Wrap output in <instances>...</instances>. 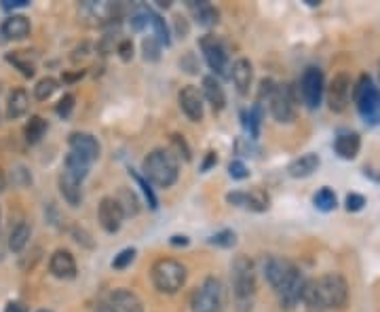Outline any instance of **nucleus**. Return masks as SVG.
Listing matches in <instances>:
<instances>
[{"instance_id": "obj_1", "label": "nucleus", "mask_w": 380, "mask_h": 312, "mask_svg": "<svg viewBox=\"0 0 380 312\" xmlns=\"http://www.w3.org/2000/svg\"><path fill=\"white\" fill-rule=\"evenodd\" d=\"M264 277L281 300V306L294 308L305 294L307 279L298 266L286 258H269L264 262Z\"/></svg>"}, {"instance_id": "obj_2", "label": "nucleus", "mask_w": 380, "mask_h": 312, "mask_svg": "<svg viewBox=\"0 0 380 312\" xmlns=\"http://www.w3.org/2000/svg\"><path fill=\"white\" fill-rule=\"evenodd\" d=\"M349 300V283L338 273H328L315 281H307L302 302L311 312L338 311Z\"/></svg>"}, {"instance_id": "obj_3", "label": "nucleus", "mask_w": 380, "mask_h": 312, "mask_svg": "<svg viewBox=\"0 0 380 312\" xmlns=\"http://www.w3.org/2000/svg\"><path fill=\"white\" fill-rule=\"evenodd\" d=\"M180 169H178V158L173 156L171 150L157 148L144 158V177L159 186V188H169L178 182Z\"/></svg>"}, {"instance_id": "obj_4", "label": "nucleus", "mask_w": 380, "mask_h": 312, "mask_svg": "<svg viewBox=\"0 0 380 312\" xmlns=\"http://www.w3.org/2000/svg\"><path fill=\"white\" fill-rule=\"evenodd\" d=\"M353 99L366 125L374 127L380 123V91L368 74H362L353 85Z\"/></svg>"}, {"instance_id": "obj_5", "label": "nucleus", "mask_w": 380, "mask_h": 312, "mask_svg": "<svg viewBox=\"0 0 380 312\" xmlns=\"http://www.w3.org/2000/svg\"><path fill=\"white\" fill-rule=\"evenodd\" d=\"M152 283L161 294H176L186 283V268L171 258H161L152 266Z\"/></svg>"}, {"instance_id": "obj_6", "label": "nucleus", "mask_w": 380, "mask_h": 312, "mask_svg": "<svg viewBox=\"0 0 380 312\" xmlns=\"http://www.w3.org/2000/svg\"><path fill=\"white\" fill-rule=\"evenodd\" d=\"M222 304H224V287L214 277L205 279V283L197 287L190 298L192 312H220Z\"/></svg>"}, {"instance_id": "obj_7", "label": "nucleus", "mask_w": 380, "mask_h": 312, "mask_svg": "<svg viewBox=\"0 0 380 312\" xmlns=\"http://www.w3.org/2000/svg\"><path fill=\"white\" fill-rule=\"evenodd\" d=\"M233 289L239 302H247L256 292V270L245 256H239L233 264Z\"/></svg>"}, {"instance_id": "obj_8", "label": "nucleus", "mask_w": 380, "mask_h": 312, "mask_svg": "<svg viewBox=\"0 0 380 312\" xmlns=\"http://www.w3.org/2000/svg\"><path fill=\"white\" fill-rule=\"evenodd\" d=\"M199 46L203 51V57L207 61V65L218 74V76H228V70H231V63H228V53H226V46L224 42L214 36V34H207L199 40Z\"/></svg>"}, {"instance_id": "obj_9", "label": "nucleus", "mask_w": 380, "mask_h": 312, "mask_svg": "<svg viewBox=\"0 0 380 312\" xmlns=\"http://www.w3.org/2000/svg\"><path fill=\"white\" fill-rule=\"evenodd\" d=\"M324 91H326L324 72L319 68H315V65L307 68L302 78H300V95H302V101L307 104V108L317 110L321 106Z\"/></svg>"}, {"instance_id": "obj_10", "label": "nucleus", "mask_w": 380, "mask_h": 312, "mask_svg": "<svg viewBox=\"0 0 380 312\" xmlns=\"http://www.w3.org/2000/svg\"><path fill=\"white\" fill-rule=\"evenodd\" d=\"M353 99V80L347 72H338L328 87V104L332 112H345Z\"/></svg>"}, {"instance_id": "obj_11", "label": "nucleus", "mask_w": 380, "mask_h": 312, "mask_svg": "<svg viewBox=\"0 0 380 312\" xmlns=\"http://www.w3.org/2000/svg\"><path fill=\"white\" fill-rule=\"evenodd\" d=\"M269 106H271V114L275 116L277 123H292L296 116L292 89L286 85H275V89L269 95Z\"/></svg>"}, {"instance_id": "obj_12", "label": "nucleus", "mask_w": 380, "mask_h": 312, "mask_svg": "<svg viewBox=\"0 0 380 312\" xmlns=\"http://www.w3.org/2000/svg\"><path fill=\"white\" fill-rule=\"evenodd\" d=\"M226 201L235 207H245L256 213H264L271 207V196L260 188L250 190V192H231L226 194Z\"/></svg>"}, {"instance_id": "obj_13", "label": "nucleus", "mask_w": 380, "mask_h": 312, "mask_svg": "<svg viewBox=\"0 0 380 312\" xmlns=\"http://www.w3.org/2000/svg\"><path fill=\"white\" fill-rule=\"evenodd\" d=\"M97 216H99L102 228H104L108 235L118 232V228H121V224H123V220H125V213H123V209H121V205L116 203L114 196L102 199L99 209H97Z\"/></svg>"}, {"instance_id": "obj_14", "label": "nucleus", "mask_w": 380, "mask_h": 312, "mask_svg": "<svg viewBox=\"0 0 380 312\" xmlns=\"http://www.w3.org/2000/svg\"><path fill=\"white\" fill-rule=\"evenodd\" d=\"M178 101H180L182 112L188 116V120H192V123L203 120V95L195 85L182 87V91L178 95Z\"/></svg>"}, {"instance_id": "obj_15", "label": "nucleus", "mask_w": 380, "mask_h": 312, "mask_svg": "<svg viewBox=\"0 0 380 312\" xmlns=\"http://www.w3.org/2000/svg\"><path fill=\"white\" fill-rule=\"evenodd\" d=\"M70 152H76L80 154L85 161L93 163L99 158V142L91 135V133H85V131H74L70 133Z\"/></svg>"}, {"instance_id": "obj_16", "label": "nucleus", "mask_w": 380, "mask_h": 312, "mask_svg": "<svg viewBox=\"0 0 380 312\" xmlns=\"http://www.w3.org/2000/svg\"><path fill=\"white\" fill-rule=\"evenodd\" d=\"M49 268H51L53 277L63 279V281H70V279L76 277V260H74V256L68 249H57L51 256Z\"/></svg>"}, {"instance_id": "obj_17", "label": "nucleus", "mask_w": 380, "mask_h": 312, "mask_svg": "<svg viewBox=\"0 0 380 312\" xmlns=\"http://www.w3.org/2000/svg\"><path fill=\"white\" fill-rule=\"evenodd\" d=\"M360 150H362V137H360V133H355V131H343V133L336 135V139H334V152H336L343 161H353V158H357Z\"/></svg>"}, {"instance_id": "obj_18", "label": "nucleus", "mask_w": 380, "mask_h": 312, "mask_svg": "<svg viewBox=\"0 0 380 312\" xmlns=\"http://www.w3.org/2000/svg\"><path fill=\"white\" fill-rule=\"evenodd\" d=\"M231 70H233V72H231V78H233L237 91H239L241 95H247V93H250V87H252V80H254V65H252V61L245 59V57H239V59L233 63Z\"/></svg>"}, {"instance_id": "obj_19", "label": "nucleus", "mask_w": 380, "mask_h": 312, "mask_svg": "<svg viewBox=\"0 0 380 312\" xmlns=\"http://www.w3.org/2000/svg\"><path fill=\"white\" fill-rule=\"evenodd\" d=\"M108 304L114 312H144L142 300L129 289H114Z\"/></svg>"}, {"instance_id": "obj_20", "label": "nucleus", "mask_w": 380, "mask_h": 312, "mask_svg": "<svg viewBox=\"0 0 380 312\" xmlns=\"http://www.w3.org/2000/svg\"><path fill=\"white\" fill-rule=\"evenodd\" d=\"M59 192H61V196H63V201H66L68 205L78 207L80 201H82V182L63 171V173L59 175Z\"/></svg>"}, {"instance_id": "obj_21", "label": "nucleus", "mask_w": 380, "mask_h": 312, "mask_svg": "<svg viewBox=\"0 0 380 312\" xmlns=\"http://www.w3.org/2000/svg\"><path fill=\"white\" fill-rule=\"evenodd\" d=\"M319 163H321L319 156L313 154V152H309V154H302V156L294 158V161L290 163V167H288V173H290L292 177H296V180H302V177L313 175V173L319 169Z\"/></svg>"}, {"instance_id": "obj_22", "label": "nucleus", "mask_w": 380, "mask_h": 312, "mask_svg": "<svg viewBox=\"0 0 380 312\" xmlns=\"http://www.w3.org/2000/svg\"><path fill=\"white\" fill-rule=\"evenodd\" d=\"M0 32L4 34V38L8 40H21L30 34V21L27 17L23 15H8L2 25H0Z\"/></svg>"}, {"instance_id": "obj_23", "label": "nucleus", "mask_w": 380, "mask_h": 312, "mask_svg": "<svg viewBox=\"0 0 380 312\" xmlns=\"http://www.w3.org/2000/svg\"><path fill=\"white\" fill-rule=\"evenodd\" d=\"M203 95L209 101V106L214 108V112L224 110L226 106V93L222 89V85L216 80V76H205L203 78Z\"/></svg>"}, {"instance_id": "obj_24", "label": "nucleus", "mask_w": 380, "mask_h": 312, "mask_svg": "<svg viewBox=\"0 0 380 312\" xmlns=\"http://www.w3.org/2000/svg\"><path fill=\"white\" fill-rule=\"evenodd\" d=\"M188 8L192 11V15H195V19L201 23V25H205V27H209V25H216L218 23V8L212 4V2H207V0H201V2H197V0H190L188 2Z\"/></svg>"}, {"instance_id": "obj_25", "label": "nucleus", "mask_w": 380, "mask_h": 312, "mask_svg": "<svg viewBox=\"0 0 380 312\" xmlns=\"http://www.w3.org/2000/svg\"><path fill=\"white\" fill-rule=\"evenodd\" d=\"M27 106H30V97L23 89H15L8 93V99H6V116L11 120L15 118H21L25 112H27Z\"/></svg>"}, {"instance_id": "obj_26", "label": "nucleus", "mask_w": 380, "mask_h": 312, "mask_svg": "<svg viewBox=\"0 0 380 312\" xmlns=\"http://www.w3.org/2000/svg\"><path fill=\"white\" fill-rule=\"evenodd\" d=\"M30 235H32L30 226H27L25 222H17V224L11 228V232H8V249L15 251V254L23 251V247H25L27 241H30Z\"/></svg>"}, {"instance_id": "obj_27", "label": "nucleus", "mask_w": 380, "mask_h": 312, "mask_svg": "<svg viewBox=\"0 0 380 312\" xmlns=\"http://www.w3.org/2000/svg\"><path fill=\"white\" fill-rule=\"evenodd\" d=\"M89 167H91V163L85 161V158H82L80 154H76V152H70V154L66 156V173L74 175V177L80 180V182L87 177Z\"/></svg>"}, {"instance_id": "obj_28", "label": "nucleus", "mask_w": 380, "mask_h": 312, "mask_svg": "<svg viewBox=\"0 0 380 312\" xmlns=\"http://www.w3.org/2000/svg\"><path fill=\"white\" fill-rule=\"evenodd\" d=\"M241 116H243V127L250 131L252 139H254V137H258V133H260V125H262V116H264L262 104H260V101H258V104H254V108H252L250 112H243Z\"/></svg>"}, {"instance_id": "obj_29", "label": "nucleus", "mask_w": 380, "mask_h": 312, "mask_svg": "<svg viewBox=\"0 0 380 312\" xmlns=\"http://www.w3.org/2000/svg\"><path fill=\"white\" fill-rule=\"evenodd\" d=\"M6 61L8 63H13L25 78H32L34 76V72H36V65H34V61H30V55L25 53V51H15V53H8L6 55Z\"/></svg>"}, {"instance_id": "obj_30", "label": "nucleus", "mask_w": 380, "mask_h": 312, "mask_svg": "<svg viewBox=\"0 0 380 312\" xmlns=\"http://www.w3.org/2000/svg\"><path fill=\"white\" fill-rule=\"evenodd\" d=\"M44 131H47V120L42 116H32L23 129L25 133V142L27 144H38L42 137H44Z\"/></svg>"}, {"instance_id": "obj_31", "label": "nucleus", "mask_w": 380, "mask_h": 312, "mask_svg": "<svg viewBox=\"0 0 380 312\" xmlns=\"http://www.w3.org/2000/svg\"><path fill=\"white\" fill-rule=\"evenodd\" d=\"M313 205H315V209H319V211H324V213L334 211V209H336V205H338L334 190H332V188H328V186H324V188H321V190L313 196Z\"/></svg>"}, {"instance_id": "obj_32", "label": "nucleus", "mask_w": 380, "mask_h": 312, "mask_svg": "<svg viewBox=\"0 0 380 312\" xmlns=\"http://www.w3.org/2000/svg\"><path fill=\"white\" fill-rule=\"evenodd\" d=\"M55 91H57V80L51 78V76H44V78H40V80L36 82V87H34V97L40 99V101H47Z\"/></svg>"}, {"instance_id": "obj_33", "label": "nucleus", "mask_w": 380, "mask_h": 312, "mask_svg": "<svg viewBox=\"0 0 380 312\" xmlns=\"http://www.w3.org/2000/svg\"><path fill=\"white\" fill-rule=\"evenodd\" d=\"M150 25H152V30H154V38H157L161 44H169V42H171V38H169V27H167V23H165L163 17H159L157 13H150Z\"/></svg>"}, {"instance_id": "obj_34", "label": "nucleus", "mask_w": 380, "mask_h": 312, "mask_svg": "<svg viewBox=\"0 0 380 312\" xmlns=\"http://www.w3.org/2000/svg\"><path fill=\"white\" fill-rule=\"evenodd\" d=\"M129 175H131V177H133V180L137 182V186L142 188V194H144V199L148 201V207H150V209H157V205H159V203H157L154 190L150 188V182H148V180H146L144 175H140L137 171H133V169H129Z\"/></svg>"}, {"instance_id": "obj_35", "label": "nucleus", "mask_w": 380, "mask_h": 312, "mask_svg": "<svg viewBox=\"0 0 380 312\" xmlns=\"http://www.w3.org/2000/svg\"><path fill=\"white\" fill-rule=\"evenodd\" d=\"M116 203L121 205V209H123V213L125 216H135L137 213V199H135V194L133 192H129V190H121L118 192V199H116Z\"/></svg>"}, {"instance_id": "obj_36", "label": "nucleus", "mask_w": 380, "mask_h": 312, "mask_svg": "<svg viewBox=\"0 0 380 312\" xmlns=\"http://www.w3.org/2000/svg\"><path fill=\"white\" fill-rule=\"evenodd\" d=\"M161 46H163V44H161L154 36L144 38V42H142L144 59H146V61H159V57H161Z\"/></svg>"}, {"instance_id": "obj_37", "label": "nucleus", "mask_w": 380, "mask_h": 312, "mask_svg": "<svg viewBox=\"0 0 380 312\" xmlns=\"http://www.w3.org/2000/svg\"><path fill=\"white\" fill-rule=\"evenodd\" d=\"M209 243L216 245V247L228 249V247H233V245L237 243V235H235L233 230H220V232H216V235L209 239Z\"/></svg>"}, {"instance_id": "obj_38", "label": "nucleus", "mask_w": 380, "mask_h": 312, "mask_svg": "<svg viewBox=\"0 0 380 312\" xmlns=\"http://www.w3.org/2000/svg\"><path fill=\"white\" fill-rule=\"evenodd\" d=\"M135 260V249L133 247H129V249H123L118 256H114V260H112V268H116V270H123V268H127L131 262Z\"/></svg>"}, {"instance_id": "obj_39", "label": "nucleus", "mask_w": 380, "mask_h": 312, "mask_svg": "<svg viewBox=\"0 0 380 312\" xmlns=\"http://www.w3.org/2000/svg\"><path fill=\"white\" fill-rule=\"evenodd\" d=\"M74 95L72 93H66L59 101H57V106H55V112L61 116V118H68L70 114H72V110H74Z\"/></svg>"}, {"instance_id": "obj_40", "label": "nucleus", "mask_w": 380, "mask_h": 312, "mask_svg": "<svg viewBox=\"0 0 380 312\" xmlns=\"http://www.w3.org/2000/svg\"><path fill=\"white\" fill-rule=\"evenodd\" d=\"M345 207H347L349 213H357V211H362L366 207V199L362 194H357V192H351L347 196V201H345Z\"/></svg>"}, {"instance_id": "obj_41", "label": "nucleus", "mask_w": 380, "mask_h": 312, "mask_svg": "<svg viewBox=\"0 0 380 312\" xmlns=\"http://www.w3.org/2000/svg\"><path fill=\"white\" fill-rule=\"evenodd\" d=\"M228 175L233 180H245V177H250V171H247V167L241 161H233L228 165Z\"/></svg>"}, {"instance_id": "obj_42", "label": "nucleus", "mask_w": 380, "mask_h": 312, "mask_svg": "<svg viewBox=\"0 0 380 312\" xmlns=\"http://www.w3.org/2000/svg\"><path fill=\"white\" fill-rule=\"evenodd\" d=\"M235 148H237V154H241V156H252V152H254V146L247 137H239Z\"/></svg>"}, {"instance_id": "obj_43", "label": "nucleus", "mask_w": 380, "mask_h": 312, "mask_svg": "<svg viewBox=\"0 0 380 312\" xmlns=\"http://www.w3.org/2000/svg\"><path fill=\"white\" fill-rule=\"evenodd\" d=\"M171 144L182 152V156H184L186 161H190V148H188V144L184 142L182 135H171Z\"/></svg>"}, {"instance_id": "obj_44", "label": "nucleus", "mask_w": 380, "mask_h": 312, "mask_svg": "<svg viewBox=\"0 0 380 312\" xmlns=\"http://www.w3.org/2000/svg\"><path fill=\"white\" fill-rule=\"evenodd\" d=\"M118 55H121V59H131V55H133V44H131V40H121V44H118Z\"/></svg>"}, {"instance_id": "obj_45", "label": "nucleus", "mask_w": 380, "mask_h": 312, "mask_svg": "<svg viewBox=\"0 0 380 312\" xmlns=\"http://www.w3.org/2000/svg\"><path fill=\"white\" fill-rule=\"evenodd\" d=\"M216 163H218L216 152H207V156H205V161H203V165H201V171H203V173H207V171H209Z\"/></svg>"}, {"instance_id": "obj_46", "label": "nucleus", "mask_w": 380, "mask_h": 312, "mask_svg": "<svg viewBox=\"0 0 380 312\" xmlns=\"http://www.w3.org/2000/svg\"><path fill=\"white\" fill-rule=\"evenodd\" d=\"M4 312H27V306L23 302H8Z\"/></svg>"}, {"instance_id": "obj_47", "label": "nucleus", "mask_w": 380, "mask_h": 312, "mask_svg": "<svg viewBox=\"0 0 380 312\" xmlns=\"http://www.w3.org/2000/svg\"><path fill=\"white\" fill-rule=\"evenodd\" d=\"M27 6V0H2V8H19Z\"/></svg>"}, {"instance_id": "obj_48", "label": "nucleus", "mask_w": 380, "mask_h": 312, "mask_svg": "<svg viewBox=\"0 0 380 312\" xmlns=\"http://www.w3.org/2000/svg\"><path fill=\"white\" fill-rule=\"evenodd\" d=\"M171 245H176V247H186L188 245V237H171V241H169Z\"/></svg>"}, {"instance_id": "obj_49", "label": "nucleus", "mask_w": 380, "mask_h": 312, "mask_svg": "<svg viewBox=\"0 0 380 312\" xmlns=\"http://www.w3.org/2000/svg\"><path fill=\"white\" fill-rule=\"evenodd\" d=\"M95 312H114V311L110 308V304H108V302H99V304H97V308H95Z\"/></svg>"}, {"instance_id": "obj_50", "label": "nucleus", "mask_w": 380, "mask_h": 312, "mask_svg": "<svg viewBox=\"0 0 380 312\" xmlns=\"http://www.w3.org/2000/svg\"><path fill=\"white\" fill-rule=\"evenodd\" d=\"M364 175H366V177L370 175L372 180H376V182H380V175H376V173H374V169H368V167H366V169H364Z\"/></svg>"}, {"instance_id": "obj_51", "label": "nucleus", "mask_w": 380, "mask_h": 312, "mask_svg": "<svg viewBox=\"0 0 380 312\" xmlns=\"http://www.w3.org/2000/svg\"><path fill=\"white\" fill-rule=\"evenodd\" d=\"M4 186H6V177H4V173L0 171V192L4 190Z\"/></svg>"}, {"instance_id": "obj_52", "label": "nucleus", "mask_w": 380, "mask_h": 312, "mask_svg": "<svg viewBox=\"0 0 380 312\" xmlns=\"http://www.w3.org/2000/svg\"><path fill=\"white\" fill-rule=\"evenodd\" d=\"M169 4H171V2H169V0H159V6H165V8H167V6H169Z\"/></svg>"}, {"instance_id": "obj_53", "label": "nucleus", "mask_w": 380, "mask_h": 312, "mask_svg": "<svg viewBox=\"0 0 380 312\" xmlns=\"http://www.w3.org/2000/svg\"><path fill=\"white\" fill-rule=\"evenodd\" d=\"M38 312H51V311H38Z\"/></svg>"}, {"instance_id": "obj_54", "label": "nucleus", "mask_w": 380, "mask_h": 312, "mask_svg": "<svg viewBox=\"0 0 380 312\" xmlns=\"http://www.w3.org/2000/svg\"><path fill=\"white\" fill-rule=\"evenodd\" d=\"M379 91H380V89H379Z\"/></svg>"}]
</instances>
